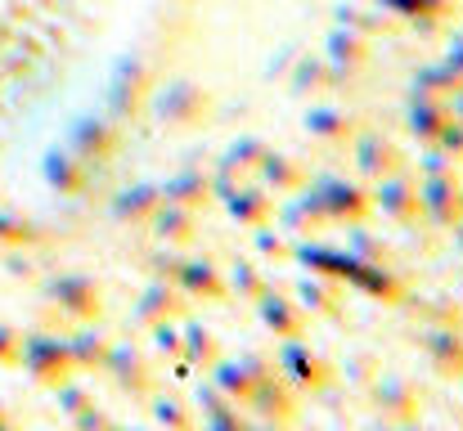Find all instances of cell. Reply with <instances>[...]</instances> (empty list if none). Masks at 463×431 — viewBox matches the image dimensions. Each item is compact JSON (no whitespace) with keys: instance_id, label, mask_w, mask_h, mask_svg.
<instances>
[{"instance_id":"cell-1","label":"cell","mask_w":463,"mask_h":431,"mask_svg":"<svg viewBox=\"0 0 463 431\" xmlns=\"http://www.w3.org/2000/svg\"><path fill=\"white\" fill-rule=\"evenodd\" d=\"M275 369L298 396H324L333 387V364L310 346L307 337H284L279 351H275Z\"/></svg>"},{"instance_id":"cell-2","label":"cell","mask_w":463,"mask_h":431,"mask_svg":"<svg viewBox=\"0 0 463 431\" xmlns=\"http://www.w3.org/2000/svg\"><path fill=\"white\" fill-rule=\"evenodd\" d=\"M149 108L162 131H198L203 122H212V95L194 81H171L149 99Z\"/></svg>"},{"instance_id":"cell-3","label":"cell","mask_w":463,"mask_h":431,"mask_svg":"<svg viewBox=\"0 0 463 431\" xmlns=\"http://www.w3.org/2000/svg\"><path fill=\"white\" fill-rule=\"evenodd\" d=\"M364 396H369L378 423L401 427V423H419V414H423V387L410 373H378Z\"/></svg>"},{"instance_id":"cell-4","label":"cell","mask_w":463,"mask_h":431,"mask_svg":"<svg viewBox=\"0 0 463 431\" xmlns=\"http://www.w3.org/2000/svg\"><path fill=\"white\" fill-rule=\"evenodd\" d=\"M319 202H324V216L328 225H360L373 216V193L364 180H346V175H319L310 180Z\"/></svg>"},{"instance_id":"cell-5","label":"cell","mask_w":463,"mask_h":431,"mask_svg":"<svg viewBox=\"0 0 463 431\" xmlns=\"http://www.w3.org/2000/svg\"><path fill=\"white\" fill-rule=\"evenodd\" d=\"M45 301L77 323H95L104 314V284L95 275H54L45 284Z\"/></svg>"},{"instance_id":"cell-6","label":"cell","mask_w":463,"mask_h":431,"mask_svg":"<svg viewBox=\"0 0 463 431\" xmlns=\"http://www.w3.org/2000/svg\"><path fill=\"white\" fill-rule=\"evenodd\" d=\"M351 166H355V175H360L364 184H378V180H387V175L405 171V166H410V157H405V148L392 140V136L360 126V131H355V140H351Z\"/></svg>"},{"instance_id":"cell-7","label":"cell","mask_w":463,"mask_h":431,"mask_svg":"<svg viewBox=\"0 0 463 431\" xmlns=\"http://www.w3.org/2000/svg\"><path fill=\"white\" fill-rule=\"evenodd\" d=\"M104 373H109V382H113L122 396L149 400L157 391L154 360H149L136 342H113V346H109V360H104Z\"/></svg>"},{"instance_id":"cell-8","label":"cell","mask_w":463,"mask_h":431,"mask_svg":"<svg viewBox=\"0 0 463 431\" xmlns=\"http://www.w3.org/2000/svg\"><path fill=\"white\" fill-rule=\"evenodd\" d=\"M68 148L81 157V162H90V166H109L113 162V153L122 148V122H113L109 113H86V117H77V126L68 131Z\"/></svg>"},{"instance_id":"cell-9","label":"cell","mask_w":463,"mask_h":431,"mask_svg":"<svg viewBox=\"0 0 463 431\" xmlns=\"http://www.w3.org/2000/svg\"><path fill=\"white\" fill-rule=\"evenodd\" d=\"M419 207L432 230H450L463 220V175H419Z\"/></svg>"},{"instance_id":"cell-10","label":"cell","mask_w":463,"mask_h":431,"mask_svg":"<svg viewBox=\"0 0 463 431\" xmlns=\"http://www.w3.org/2000/svg\"><path fill=\"white\" fill-rule=\"evenodd\" d=\"M23 364H27L32 382H41V387H63V382L77 373V369H72V355H68V342H63V337H50V333L27 337Z\"/></svg>"},{"instance_id":"cell-11","label":"cell","mask_w":463,"mask_h":431,"mask_svg":"<svg viewBox=\"0 0 463 431\" xmlns=\"http://www.w3.org/2000/svg\"><path fill=\"white\" fill-rule=\"evenodd\" d=\"M369 193H373V211H383L387 220H396V225L423 220V207H419V175H414L410 166L396 171V175H387V180H378Z\"/></svg>"},{"instance_id":"cell-12","label":"cell","mask_w":463,"mask_h":431,"mask_svg":"<svg viewBox=\"0 0 463 431\" xmlns=\"http://www.w3.org/2000/svg\"><path fill=\"white\" fill-rule=\"evenodd\" d=\"M212 387H221L234 405H243L248 396H252V387L266 378V373H275V360H266V355H257V351H248V355H234V360H216L212 369Z\"/></svg>"},{"instance_id":"cell-13","label":"cell","mask_w":463,"mask_h":431,"mask_svg":"<svg viewBox=\"0 0 463 431\" xmlns=\"http://www.w3.org/2000/svg\"><path fill=\"white\" fill-rule=\"evenodd\" d=\"M145 104H149V72H145V63L122 59L113 81H109V117L113 122H131V117L145 113Z\"/></svg>"},{"instance_id":"cell-14","label":"cell","mask_w":463,"mask_h":431,"mask_svg":"<svg viewBox=\"0 0 463 431\" xmlns=\"http://www.w3.org/2000/svg\"><path fill=\"white\" fill-rule=\"evenodd\" d=\"M243 414L252 418V423H293L298 418V391L279 378V369L275 373H266L257 387H252V396L243 400Z\"/></svg>"},{"instance_id":"cell-15","label":"cell","mask_w":463,"mask_h":431,"mask_svg":"<svg viewBox=\"0 0 463 431\" xmlns=\"http://www.w3.org/2000/svg\"><path fill=\"white\" fill-rule=\"evenodd\" d=\"M184 314H189V296L175 284H166V279H149V287L140 292V301H136V310H131L136 328L175 323V319H184Z\"/></svg>"},{"instance_id":"cell-16","label":"cell","mask_w":463,"mask_h":431,"mask_svg":"<svg viewBox=\"0 0 463 431\" xmlns=\"http://www.w3.org/2000/svg\"><path fill=\"white\" fill-rule=\"evenodd\" d=\"M293 301L307 310V319H324V323H333V319H342L346 314V284H337V279H324V275H310L302 284H293Z\"/></svg>"},{"instance_id":"cell-17","label":"cell","mask_w":463,"mask_h":431,"mask_svg":"<svg viewBox=\"0 0 463 431\" xmlns=\"http://www.w3.org/2000/svg\"><path fill=\"white\" fill-rule=\"evenodd\" d=\"M257 314H261V323L284 342V337H307L310 319L307 310L293 301V292H279V287H266L261 296H257Z\"/></svg>"},{"instance_id":"cell-18","label":"cell","mask_w":463,"mask_h":431,"mask_svg":"<svg viewBox=\"0 0 463 431\" xmlns=\"http://www.w3.org/2000/svg\"><path fill=\"white\" fill-rule=\"evenodd\" d=\"M302 126H307V136L315 144L346 148V144L355 140V131H360V117L351 108H337V104H315V108H307Z\"/></svg>"},{"instance_id":"cell-19","label":"cell","mask_w":463,"mask_h":431,"mask_svg":"<svg viewBox=\"0 0 463 431\" xmlns=\"http://www.w3.org/2000/svg\"><path fill=\"white\" fill-rule=\"evenodd\" d=\"M423 355L437 378H459L463 373V323H432L423 333Z\"/></svg>"},{"instance_id":"cell-20","label":"cell","mask_w":463,"mask_h":431,"mask_svg":"<svg viewBox=\"0 0 463 431\" xmlns=\"http://www.w3.org/2000/svg\"><path fill=\"white\" fill-rule=\"evenodd\" d=\"M257 180H261L270 193H298L302 184H310V166L298 157V153L266 148L261 162H257Z\"/></svg>"},{"instance_id":"cell-21","label":"cell","mask_w":463,"mask_h":431,"mask_svg":"<svg viewBox=\"0 0 463 431\" xmlns=\"http://www.w3.org/2000/svg\"><path fill=\"white\" fill-rule=\"evenodd\" d=\"M275 216H279V230H284V234H298V239H310V234H319V230L328 225L315 184H302L298 193H288V202H284Z\"/></svg>"},{"instance_id":"cell-22","label":"cell","mask_w":463,"mask_h":431,"mask_svg":"<svg viewBox=\"0 0 463 431\" xmlns=\"http://www.w3.org/2000/svg\"><path fill=\"white\" fill-rule=\"evenodd\" d=\"M171 284L180 287L189 301H221V296L230 292V287H225V275H221V266L207 261V257H184Z\"/></svg>"},{"instance_id":"cell-23","label":"cell","mask_w":463,"mask_h":431,"mask_svg":"<svg viewBox=\"0 0 463 431\" xmlns=\"http://www.w3.org/2000/svg\"><path fill=\"white\" fill-rule=\"evenodd\" d=\"M221 202H225V211H230L234 225L257 230V225H270V220H275V193H270L266 184H257V180L239 184V189H234L230 198H221Z\"/></svg>"},{"instance_id":"cell-24","label":"cell","mask_w":463,"mask_h":431,"mask_svg":"<svg viewBox=\"0 0 463 431\" xmlns=\"http://www.w3.org/2000/svg\"><path fill=\"white\" fill-rule=\"evenodd\" d=\"M95 171L99 166H90V162H81L72 148H54V153H45V180H50V189L54 193H86L90 189V180H95Z\"/></svg>"},{"instance_id":"cell-25","label":"cell","mask_w":463,"mask_h":431,"mask_svg":"<svg viewBox=\"0 0 463 431\" xmlns=\"http://www.w3.org/2000/svg\"><path fill=\"white\" fill-rule=\"evenodd\" d=\"M149 234H154L157 243H166V248H194V239H198V211H189V207H175V202H166L162 198V207H157L154 216H149Z\"/></svg>"},{"instance_id":"cell-26","label":"cell","mask_w":463,"mask_h":431,"mask_svg":"<svg viewBox=\"0 0 463 431\" xmlns=\"http://www.w3.org/2000/svg\"><path fill=\"white\" fill-rule=\"evenodd\" d=\"M346 287H355V292H364V296H373V301H387V305L405 301V279H401L396 270H387L383 261H355Z\"/></svg>"},{"instance_id":"cell-27","label":"cell","mask_w":463,"mask_h":431,"mask_svg":"<svg viewBox=\"0 0 463 431\" xmlns=\"http://www.w3.org/2000/svg\"><path fill=\"white\" fill-rule=\"evenodd\" d=\"M293 261H298V266H307L310 275H324V279L346 284L360 257H351L346 248H324V243H310V239H307L302 248H293Z\"/></svg>"},{"instance_id":"cell-28","label":"cell","mask_w":463,"mask_h":431,"mask_svg":"<svg viewBox=\"0 0 463 431\" xmlns=\"http://www.w3.org/2000/svg\"><path fill=\"white\" fill-rule=\"evenodd\" d=\"M221 360V337L207 328V323H198V319H180V364H189V369H212Z\"/></svg>"},{"instance_id":"cell-29","label":"cell","mask_w":463,"mask_h":431,"mask_svg":"<svg viewBox=\"0 0 463 431\" xmlns=\"http://www.w3.org/2000/svg\"><path fill=\"white\" fill-rule=\"evenodd\" d=\"M157 207H162V184H149V180H140V184H127L118 198H113V220L118 225H149V216H154Z\"/></svg>"},{"instance_id":"cell-30","label":"cell","mask_w":463,"mask_h":431,"mask_svg":"<svg viewBox=\"0 0 463 431\" xmlns=\"http://www.w3.org/2000/svg\"><path fill=\"white\" fill-rule=\"evenodd\" d=\"M450 117V99H428V95H410L405 104V131L414 136L419 144H432L437 131L446 126Z\"/></svg>"},{"instance_id":"cell-31","label":"cell","mask_w":463,"mask_h":431,"mask_svg":"<svg viewBox=\"0 0 463 431\" xmlns=\"http://www.w3.org/2000/svg\"><path fill=\"white\" fill-rule=\"evenodd\" d=\"M162 198L175 202V207H189V211H203L212 202V175L189 166V171H175L166 184H162Z\"/></svg>"},{"instance_id":"cell-32","label":"cell","mask_w":463,"mask_h":431,"mask_svg":"<svg viewBox=\"0 0 463 431\" xmlns=\"http://www.w3.org/2000/svg\"><path fill=\"white\" fill-rule=\"evenodd\" d=\"M109 346H113V337H109L99 323H86V328H77V333L68 337L72 369H77V373H95V369H104V360H109Z\"/></svg>"},{"instance_id":"cell-33","label":"cell","mask_w":463,"mask_h":431,"mask_svg":"<svg viewBox=\"0 0 463 431\" xmlns=\"http://www.w3.org/2000/svg\"><path fill=\"white\" fill-rule=\"evenodd\" d=\"M149 414H154L157 431H198V409L180 391H154L149 396Z\"/></svg>"},{"instance_id":"cell-34","label":"cell","mask_w":463,"mask_h":431,"mask_svg":"<svg viewBox=\"0 0 463 431\" xmlns=\"http://www.w3.org/2000/svg\"><path fill=\"white\" fill-rule=\"evenodd\" d=\"M364 59H369L364 36H355V32H333V36H328V72L355 77V72L364 68ZM337 77H333V81H337Z\"/></svg>"},{"instance_id":"cell-35","label":"cell","mask_w":463,"mask_h":431,"mask_svg":"<svg viewBox=\"0 0 463 431\" xmlns=\"http://www.w3.org/2000/svg\"><path fill=\"white\" fill-rule=\"evenodd\" d=\"M328 86H333L328 63H319V59L302 54V59H298V68H293V77H288V90H293L298 99H310V95H324Z\"/></svg>"},{"instance_id":"cell-36","label":"cell","mask_w":463,"mask_h":431,"mask_svg":"<svg viewBox=\"0 0 463 431\" xmlns=\"http://www.w3.org/2000/svg\"><path fill=\"white\" fill-rule=\"evenodd\" d=\"M346 252L360 257V261H387L392 248L378 230H369V220H360V225H346Z\"/></svg>"},{"instance_id":"cell-37","label":"cell","mask_w":463,"mask_h":431,"mask_svg":"<svg viewBox=\"0 0 463 431\" xmlns=\"http://www.w3.org/2000/svg\"><path fill=\"white\" fill-rule=\"evenodd\" d=\"M225 287H230V292H239V296H248V301H257V296L270 287V279H266V270H261L252 257H239V261L230 266V279H225Z\"/></svg>"},{"instance_id":"cell-38","label":"cell","mask_w":463,"mask_h":431,"mask_svg":"<svg viewBox=\"0 0 463 431\" xmlns=\"http://www.w3.org/2000/svg\"><path fill=\"white\" fill-rule=\"evenodd\" d=\"M45 230L32 220V216H18V211H0V248H32L41 243Z\"/></svg>"},{"instance_id":"cell-39","label":"cell","mask_w":463,"mask_h":431,"mask_svg":"<svg viewBox=\"0 0 463 431\" xmlns=\"http://www.w3.org/2000/svg\"><path fill=\"white\" fill-rule=\"evenodd\" d=\"M252 252H257L261 261H275V266L293 261V243H288V234L275 230V225H257V230H252Z\"/></svg>"},{"instance_id":"cell-40","label":"cell","mask_w":463,"mask_h":431,"mask_svg":"<svg viewBox=\"0 0 463 431\" xmlns=\"http://www.w3.org/2000/svg\"><path fill=\"white\" fill-rule=\"evenodd\" d=\"M455 77L446 72V68H419L414 72V90L410 95H428V99H450L455 95Z\"/></svg>"},{"instance_id":"cell-41","label":"cell","mask_w":463,"mask_h":431,"mask_svg":"<svg viewBox=\"0 0 463 431\" xmlns=\"http://www.w3.org/2000/svg\"><path fill=\"white\" fill-rule=\"evenodd\" d=\"M180 261H184V257H180V248L157 243V252L145 257V270H149V279H166V284H171V279H175V270H180Z\"/></svg>"},{"instance_id":"cell-42","label":"cell","mask_w":463,"mask_h":431,"mask_svg":"<svg viewBox=\"0 0 463 431\" xmlns=\"http://www.w3.org/2000/svg\"><path fill=\"white\" fill-rule=\"evenodd\" d=\"M383 373V364H378V355H369V351H360V355H351V364H346V382L355 387V391H369V382Z\"/></svg>"},{"instance_id":"cell-43","label":"cell","mask_w":463,"mask_h":431,"mask_svg":"<svg viewBox=\"0 0 463 431\" xmlns=\"http://www.w3.org/2000/svg\"><path fill=\"white\" fill-rule=\"evenodd\" d=\"M428 148H437V153H446V157H455V162H463V122L450 113L446 117V126L437 131V140L428 144Z\"/></svg>"},{"instance_id":"cell-44","label":"cell","mask_w":463,"mask_h":431,"mask_svg":"<svg viewBox=\"0 0 463 431\" xmlns=\"http://www.w3.org/2000/svg\"><path fill=\"white\" fill-rule=\"evenodd\" d=\"M203 431H257V423H252L239 405H230V409H221V414H207V418H203Z\"/></svg>"},{"instance_id":"cell-45","label":"cell","mask_w":463,"mask_h":431,"mask_svg":"<svg viewBox=\"0 0 463 431\" xmlns=\"http://www.w3.org/2000/svg\"><path fill=\"white\" fill-rule=\"evenodd\" d=\"M189 405H194V409H203V418H207V414H221V409H230L234 400H230V396H225L221 387H212V382H198V387H194V400H189ZM239 409H243V405H239Z\"/></svg>"},{"instance_id":"cell-46","label":"cell","mask_w":463,"mask_h":431,"mask_svg":"<svg viewBox=\"0 0 463 431\" xmlns=\"http://www.w3.org/2000/svg\"><path fill=\"white\" fill-rule=\"evenodd\" d=\"M154 351L166 355V360H180V319L175 323H154Z\"/></svg>"},{"instance_id":"cell-47","label":"cell","mask_w":463,"mask_h":431,"mask_svg":"<svg viewBox=\"0 0 463 431\" xmlns=\"http://www.w3.org/2000/svg\"><path fill=\"white\" fill-rule=\"evenodd\" d=\"M59 391V409L72 418V414H81L86 405H95V391H86V387H72V382H63V387H54Z\"/></svg>"},{"instance_id":"cell-48","label":"cell","mask_w":463,"mask_h":431,"mask_svg":"<svg viewBox=\"0 0 463 431\" xmlns=\"http://www.w3.org/2000/svg\"><path fill=\"white\" fill-rule=\"evenodd\" d=\"M68 423H72V431H109L113 427V418H109L99 405H86V409H81V414H72Z\"/></svg>"},{"instance_id":"cell-49","label":"cell","mask_w":463,"mask_h":431,"mask_svg":"<svg viewBox=\"0 0 463 431\" xmlns=\"http://www.w3.org/2000/svg\"><path fill=\"white\" fill-rule=\"evenodd\" d=\"M450 171H459V162L446 157V153H437V148H428L419 157V175H450Z\"/></svg>"},{"instance_id":"cell-50","label":"cell","mask_w":463,"mask_h":431,"mask_svg":"<svg viewBox=\"0 0 463 431\" xmlns=\"http://www.w3.org/2000/svg\"><path fill=\"white\" fill-rule=\"evenodd\" d=\"M18 355H23L18 333H14L9 323H0V364H18Z\"/></svg>"},{"instance_id":"cell-51","label":"cell","mask_w":463,"mask_h":431,"mask_svg":"<svg viewBox=\"0 0 463 431\" xmlns=\"http://www.w3.org/2000/svg\"><path fill=\"white\" fill-rule=\"evenodd\" d=\"M441 68H446V72H450V77L463 86V36L450 45V54H446V63H441Z\"/></svg>"},{"instance_id":"cell-52","label":"cell","mask_w":463,"mask_h":431,"mask_svg":"<svg viewBox=\"0 0 463 431\" xmlns=\"http://www.w3.org/2000/svg\"><path fill=\"white\" fill-rule=\"evenodd\" d=\"M450 113L463 122V86H455V95H450Z\"/></svg>"},{"instance_id":"cell-53","label":"cell","mask_w":463,"mask_h":431,"mask_svg":"<svg viewBox=\"0 0 463 431\" xmlns=\"http://www.w3.org/2000/svg\"><path fill=\"white\" fill-rule=\"evenodd\" d=\"M257 431H293V423H257Z\"/></svg>"},{"instance_id":"cell-54","label":"cell","mask_w":463,"mask_h":431,"mask_svg":"<svg viewBox=\"0 0 463 431\" xmlns=\"http://www.w3.org/2000/svg\"><path fill=\"white\" fill-rule=\"evenodd\" d=\"M373 431H405V423H401V427H396V423H378Z\"/></svg>"},{"instance_id":"cell-55","label":"cell","mask_w":463,"mask_h":431,"mask_svg":"<svg viewBox=\"0 0 463 431\" xmlns=\"http://www.w3.org/2000/svg\"><path fill=\"white\" fill-rule=\"evenodd\" d=\"M109 431H154V427H122V423H113Z\"/></svg>"},{"instance_id":"cell-56","label":"cell","mask_w":463,"mask_h":431,"mask_svg":"<svg viewBox=\"0 0 463 431\" xmlns=\"http://www.w3.org/2000/svg\"><path fill=\"white\" fill-rule=\"evenodd\" d=\"M302 431H324V427H302Z\"/></svg>"},{"instance_id":"cell-57","label":"cell","mask_w":463,"mask_h":431,"mask_svg":"<svg viewBox=\"0 0 463 431\" xmlns=\"http://www.w3.org/2000/svg\"><path fill=\"white\" fill-rule=\"evenodd\" d=\"M455 382H459V387H463V373H459V378H455Z\"/></svg>"},{"instance_id":"cell-58","label":"cell","mask_w":463,"mask_h":431,"mask_svg":"<svg viewBox=\"0 0 463 431\" xmlns=\"http://www.w3.org/2000/svg\"><path fill=\"white\" fill-rule=\"evenodd\" d=\"M0 431H9V427H5V423H0Z\"/></svg>"}]
</instances>
